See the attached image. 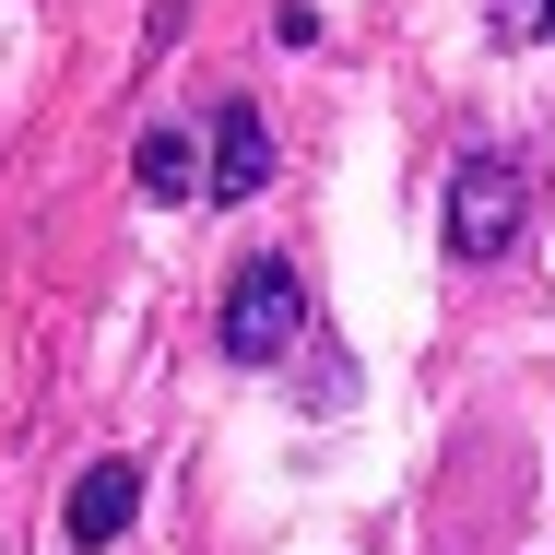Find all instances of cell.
Here are the masks:
<instances>
[{"instance_id": "cell-1", "label": "cell", "mask_w": 555, "mask_h": 555, "mask_svg": "<svg viewBox=\"0 0 555 555\" xmlns=\"http://www.w3.org/2000/svg\"><path fill=\"white\" fill-rule=\"evenodd\" d=\"M532 224V166L520 154H461L449 178V260H508Z\"/></svg>"}, {"instance_id": "cell-2", "label": "cell", "mask_w": 555, "mask_h": 555, "mask_svg": "<svg viewBox=\"0 0 555 555\" xmlns=\"http://www.w3.org/2000/svg\"><path fill=\"white\" fill-rule=\"evenodd\" d=\"M296 332H308V284H296V260H248L236 284H224V366H272V354H296Z\"/></svg>"}, {"instance_id": "cell-3", "label": "cell", "mask_w": 555, "mask_h": 555, "mask_svg": "<svg viewBox=\"0 0 555 555\" xmlns=\"http://www.w3.org/2000/svg\"><path fill=\"white\" fill-rule=\"evenodd\" d=\"M130 520H142V473H130V461H83V473H72V508H60V532H72V555H107L118 532H130Z\"/></svg>"}, {"instance_id": "cell-4", "label": "cell", "mask_w": 555, "mask_h": 555, "mask_svg": "<svg viewBox=\"0 0 555 555\" xmlns=\"http://www.w3.org/2000/svg\"><path fill=\"white\" fill-rule=\"evenodd\" d=\"M272 190V130L248 95H224L214 107V166H202V202H260Z\"/></svg>"}, {"instance_id": "cell-5", "label": "cell", "mask_w": 555, "mask_h": 555, "mask_svg": "<svg viewBox=\"0 0 555 555\" xmlns=\"http://www.w3.org/2000/svg\"><path fill=\"white\" fill-rule=\"evenodd\" d=\"M130 178H142L154 202H190V178H202V166H190V130H142V154H130Z\"/></svg>"}, {"instance_id": "cell-6", "label": "cell", "mask_w": 555, "mask_h": 555, "mask_svg": "<svg viewBox=\"0 0 555 555\" xmlns=\"http://www.w3.org/2000/svg\"><path fill=\"white\" fill-rule=\"evenodd\" d=\"M496 36H532V0H496Z\"/></svg>"}, {"instance_id": "cell-7", "label": "cell", "mask_w": 555, "mask_h": 555, "mask_svg": "<svg viewBox=\"0 0 555 555\" xmlns=\"http://www.w3.org/2000/svg\"><path fill=\"white\" fill-rule=\"evenodd\" d=\"M532 24H544V36H555V0H532Z\"/></svg>"}]
</instances>
